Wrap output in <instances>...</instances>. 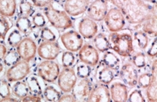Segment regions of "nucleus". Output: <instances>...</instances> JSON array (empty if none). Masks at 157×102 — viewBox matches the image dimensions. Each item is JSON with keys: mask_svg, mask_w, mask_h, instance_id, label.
Instances as JSON below:
<instances>
[{"mask_svg": "<svg viewBox=\"0 0 157 102\" xmlns=\"http://www.w3.org/2000/svg\"><path fill=\"white\" fill-rule=\"evenodd\" d=\"M119 9L130 24H142L153 15H156V4L143 0H109Z\"/></svg>", "mask_w": 157, "mask_h": 102, "instance_id": "nucleus-1", "label": "nucleus"}, {"mask_svg": "<svg viewBox=\"0 0 157 102\" xmlns=\"http://www.w3.org/2000/svg\"><path fill=\"white\" fill-rule=\"evenodd\" d=\"M43 15L51 24L58 30H68L74 27L71 17L64 9L56 7L53 2L43 8Z\"/></svg>", "mask_w": 157, "mask_h": 102, "instance_id": "nucleus-2", "label": "nucleus"}, {"mask_svg": "<svg viewBox=\"0 0 157 102\" xmlns=\"http://www.w3.org/2000/svg\"><path fill=\"white\" fill-rule=\"evenodd\" d=\"M109 39L111 42L112 49L119 56L122 58H128L134 52V39L131 33H112V34L109 35Z\"/></svg>", "mask_w": 157, "mask_h": 102, "instance_id": "nucleus-3", "label": "nucleus"}, {"mask_svg": "<svg viewBox=\"0 0 157 102\" xmlns=\"http://www.w3.org/2000/svg\"><path fill=\"white\" fill-rule=\"evenodd\" d=\"M60 71V67L55 60H43L36 67V74L49 83L57 80Z\"/></svg>", "mask_w": 157, "mask_h": 102, "instance_id": "nucleus-4", "label": "nucleus"}, {"mask_svg": "<svg viewBox=\"0 0 157 102\" xmlns=\"http://www.w3.org/2000/svg\"><path fill=\"white\" fill-rule=\"evenodd\" d=\"M103 20L106 28L111 33L121 31L125 27V18L121 11L116 7L111 8L108 10Z\"/></svg>", "mask_w": 157, "mask_h": 102, "instance_id": "nucleus-5", "label": "nucleus"}, {"mask_svg": "<svg viewBox=\"0 0 157 102\" xmlns=\"http://www.w3.org/2000/svg\"><path fill=\"white\" fill-rule=\"evenodd\" d=\"M31 71V67L29 62L20 60L17 63L10 67L6 71V79L10 82H15L17 81L23 80L29 76Z\"/></svg>", "mask_w": 157, "mask_h": 102, "instance_id": "nucleus-6", "label": "nucleus"}, {"mask_svg": "<svg viewBox=\"0 0 157 102\" xmlns=\"http://www.w3.org/2000/svg\"><path fill=\"white\" fill-rule=\"evenodd\" d=\"M62 46L67 51L78 52L84 45V39L78 31L69 30L59 36Z\"/></svg>", "mask_w": 157, "mask_h": 102, "instance_id": "nucleus-7", "label": "nucleus"}, {"mask_svg": "<svg viewBox=\"0 0 157 102\" xmlns=\"http://www.w3.org/2000/svg\"><path fill=\"white\" fill-rule=\"evenodd\" d=\"M58 86L64 93H70L75 86L78 76L72 67H64L58 76Z\"/></svg>", "mask_w": 157, "mask_h": 102, "instance_id": "nucleus-8", "label": "nucleus"}, {"mask_svg": "<svg viewBox=\"0 0 157 102\" xmlns=\"http://www.w3.org/2000/svg\"><path fill=\"white\" fill-rule=\"evenodd\" d=\"M21 59L30 62L36 57L37 53V46L31 37H25L16 47Z\"/></svg>", "mask_w": 157, "mask_h": 102, "instance_id": "nucleus-9", "label": "nucleus"}, {"mask_svg": "<svg viewBox=\"0 0 157 102\" xmlns=\"http://www.w3.org/2000/svg\"><path fill=\"white\" fill-rule=\"evenodd\" d=\"M108 2L109 0H94L86 11L87 17L96 22L102 21L109 10Z\"/></svg>", "mask_w": 157, "mask_h": 102, "instance_id": "nucleus-10", "label": "nucleus"}, {"mask_svg": "<svg viewBox=\"0 0 157 102\" xmlns=\"http://www.w3.org/2000/svg\"><path fill=\"white\" fill-rule=\"evenodd\" d=\"M62 49L57 41H43L37 47L38 56L43 60H56Z\"/></svg>", "mask_w": 157, "mask_h": 102, "instance_id": "nucleus-11", "label": "nucleus"}, {"mask_svg": "<svg viewBox=\"0 0 157 102\" xmlns=\"http://www.w3.org/2000/svg\"><path fill=\"white\" fill-rule=\"evenodd\" d=\"M80 61L86 64L96 67L100 62V54L93 45L85 43L82 46L78 54Z\"/></svg>", "mask_w": 157, "mask_h": 102, "instance_id": "nucleus-12", "label": "nucleus"}, {"mask_svg": "<svg viewBox=\"0 0 157 102\" xmlns=\"http://www.w3.org/2000/svg\"><path fill=\"white\" fill-rule=\"evenodd\" d=\"M78 33L83 39L90 40L94 39V36L99 33V25L97 22L90 17H84L78 22Z\"/></svg>", "mask_w": 157, "mask_h": 102, "instance_id": "nucleus-13", "label": "nucleus"}, {"mask_svg": "<svg viewBox=\"0 0 157 102\" xmlns=\"http://www.w3.org/2000/svg\"><path fill=\"white\" fill-rule=\"evenodd\" d=\"M93 86L92 82L88 78L78 79L71 93L74 95L76 101H87Z\"/></svg>", "mask_w": 157, "mask_h": 102, "instance_id": "nucleus-14", "label": "nucleus"}, {"mask_svg": "<svg viewBox=\"0 0 157 102\" xmlns=\"http://www.w3.org/2000/svg\"><path fill=\"white\" fill-rule=\"evenodd\" d=\"M90 0H65L63 9L70 17H78L85 13Z\"/></svg>", "mask_w": 157, "mask_h": 102, "instance_id": "nucleus-15", "label": "nucleus"}, {"mask_svg": "<svg viewBox=\"0 0 157 102\" xmlns=\"http://www.w3.org/2000/svg\"><path fill=\"white\" fill-rule=\"evenodd\" d=\"M119 76L126 86L134 87L137 85L138 71L132 63L126 62L120 67Z\"/></svg>", "mask_w": 157, "mask_h": 102, "instance_id": "nucleus-16", "label": "nucleus"}, {"mask_svg": "<svg viewBox=\"0 0 157 102\" xmlns=\"http://www.w3.org/2000/svg\"><path fill=\"white\" fill-rule=\"evenodd\" d=\"M87 101L90 102H110L112 101L108 85L102 83L97 84L93 86L92 90L88 97Z\"/></svg>", "mask_w": 157, "mask_h": 102, "instance_id": "nucleus-17", "label": "nucleus"}, {"mask_svg": "<svg viewBox=\"0 0 157 102\" xmlns=\"http://www.w3.org/2000/svg\"><path fill=\"white\" fill-rule=\"evenodd\" d=\"M110 96L113 101L125 102L128 97L127 86L121 82H114L111 84L109 89Z\"/></svg>", "mask_w": 157, "mask_h": 102, "instance_id": "nucleus-18", "label": "nucleus"}, {"mask_svg": "<svg viewBox=\"0 0 157 102\" xmlns=\"http://www.w3.org/2000/svg\"><path fill=\"white\" fill-rule=\"evenodd\" d=\"M97 66L96 79L97 82L105 85H109L114 80L115 78V74L113 70L105 66L102 61L99 62Z\"/></svg>", "mask_w": 157, "mask_h": 102, "instance_id": "nucleus-19", "label": "nucleus"}, {"mask_svg": "<svg viewBox=\"0 0 157 102\" xmlns=\"http://www.w3.org/2000/svg\"><path fill=\"white\" fill-rule=\"evenodd\" d=\"M17 7V0H0V15L6 17H14Z\"/></svg>", "mask_w": 157, "mask_h": 102, "instance_id": "nucleus-20", "label": "nucleus"}, {"mask_svg": "<svg viewBox=\"0 0 157 102\" xmlns=\"http://www.w3.org/2000/svg\"><path fill=\"white\" fill-rule=\"evenodd\" d=\"M93 39H94V47L98 50V52L104 53V52L109 51V49H112L109 39L104 33H98Z\"/></svg>", "mask_w": 157, "mask_h": 102, "instance_id": "nucleus-21", "label": "nucleus"}, {"mask_svg": "<svg viewBox=\"0 0 157 102\" xmlns=\"http://www.w3.org/2000/svg\"><path fill=\"white\" fill-rule=\"evenodd\" d=\"M15 26L24 36L30 35L33 28L32 20L30 19V17L27 16H19L16 20Z\"/></svg>", "mask_w": 157, "mask_h": 102, "instance_id": "nucleus-22", "label": "nucleus"}, {"mask_svg": "<svg viewBox=\"0 0 157 102\" xmlns=\"http://www.w3.org/2000/svg\"><path fill=\"white\" fill-rule=\"evenodd\" d=\"M102 61L103 62L105 66H107L113 71H118L119 70L121 60L114 52H110V51L104 52Z\"/></svg>", "mask_w": 157, "mask_h": 102, "instance_id": "nucleus-23", "label": "nucleus"}, {"mask_svg": "<svg viewBox=\"0 0 157 102\" xmlns=\"http://www.w3.org/2000/svg\"><path fill=\"white\" fill-rule=\"evenodd\" d=\"M26 83L28 85L30 93L35 95H40L43 94V89L40 84L38 78L35 75H30L27 76Z\"/></svg>", "mask_w": 157, "mask_h": 102, "instance_id": "nucleus-24", "label": "nucleus"}, {"mask_svg": "<svg viewBox=\"0 0 157 102\" xmlns=\"http://www.w3.org/2000/svg\"><path fill=\"white\" fill-rule=\"evenodd\" d=\"M34 7L30 0H20L18 2V17L19 16H27L30 17L33 15Z\"/></svg>", "mask_w": 157, "mask_h": 102, "instance_id": "nucleus-25", "label": "nucleus"}, {"mask_svg": "<svg viewBox=\"0 0 157 102\" xmlns=\"http://www.w3.org/2000/svg\"><path fill=\"white\" fill-rule=\"evenodd\" d=\"M23 39V35L17 28H14L9 31L6 36V42L11 48H16Z\"/></svg>", "mask_w": 157, "mask_h": 102, "instance_id": "nucleus-26", "label": "nucleus"}, {"mask_svg": "<svg viewBox=\"0 0 157 102\" xmlns=\"http://www.w3.org/2000/svg\"><path fill=\"white\" fill-rule=\"evenodd\" d=\"M21 60V57L18 52H17L16 48H10L8 49L4 58H3V63L8 67L13 66L16 63Z\"/></svg>", "mask_w": 157, "mask_h": 102, "instance_id": "nucleus-27", "label": "nucleus"}, {"mask_svg": "<svg viewBox=\"0 0 157 102\" xmlns=\"http://www.w3.org/2000/svg\"><path fill=\"white\" fill-rule=\"evenodd\" d=\"M12 92H13L14 96L19 98L21 101V98L29 95L30 91H29L28 86L26 82H22V80H21L15 82L13 87H12Z\"/></svg>", "mask_w": 157, "mask_h": 102, "instance_id": "nucleus-28", "label": "nucleus"}, {"mask_svg": "<svg viewBox=\"0 0 157 102\" xmlns=\"http://www.w3.org/2000/svg\"><path fill=\"white\" fill-rule=\"evenodd\" d=\"M133 39L137 42L139 49L141 50H145L149 46V37L148 35L146 34L142 30L134 32L132 36Z\"/></svg>", "mask_w": 157, "mask_h": 102, "instance_id": "nucleus-29", "label": "nucleus"}, {"mask_svg": "<svg viewBox=\"0 0 157 102\" xmlns=\"http://www.w3.org/2000/svg\"><path fill=\"white\" fill-rule=\"evenodd\" d=\"M44 99L47 101H59L61 93L53 86H47L43 92Z\"/></svg>", "mask_w": 157, "mask_h": 102, "instance_id": "nucleus-30", "label": "nucleus"}, {"mask_svg": "<svg viewBox=\"0 0 157 102\" xmlns=\"http://www.w3.org/2000/svg\"><path fill=\"white\" fill-rule=\"evenodd\" d=\"M147 35L156 37V15H153L143 23V30Z\"/></svg>", "mask_w": 157, "mask_h": 102, "instance_id": "nucleus-31", "label": "nucleus"}, {"mask_svg": "<svg viewBox=\"0 0 157 102\" xmlns=\"http://www.w3.org/2000/svg\"><path fill=\"white\" fill-rule=\"evenodd\" d=\"M10 20L8 17L0 15V43H3L6 41V36L11 29Z\"/></svg>", "mask_w": 157, "mask_h": 102, "instance_id": "nucleus-32", "label": "nucleus"}, {"mask_svg": "<svg viewBox=\"0 0 157 102\" xmlns=\"http://www.w3.org/2000/svg\"><path fill=\"white\" fill-rule=\"evenodd\" d=\"M40 36L43 41H57L59 35L56 28L52 29L49 27H43L40 32Z\"/></svg>", "mask_w": 157, "mask_h": 102, "instance_id": "nucleus-33", "label": "nucleus"}, {"mask_svg": "<svg viewBox=\"0 0 157 102\" xmlns=\"http://www.w3.org/2000/svg\"><path fill=\"white\" fill-rule=\"evenodd\" d=\"M146 95L148 101H157V77L153 76L151 83L146 89Z\"/></svg>", "mask_w": 157, "mask_h": 102, "instance_id": "nucleus-34", "label": "nucleus"}, {"mask_svg": "<svg viewBox=\"0 0 157 102\" xmlns=\"http://www.w3.org/2000/svg\"><path fill=\"white\" fill-rule=\"evenodd\" d=\"M76 60L75 52L66 51L61 55V63L63 67H72L76 63Z\"/></svg>", "mask_w": 157, "mask_h": 102, "instance_id": "nucleus-35", "label": "nucleus"}, {"mask_svg": "<svg viewBox=\"0 0 157 102\" xmlns=\"http://www.w3.org/2000/svg\"><path fill=\"white\" fill-rule=\"evenodd\" d=\"M93 68L90 65L86 64L81 63L77 65L76 67V75L79 79H84V78H89L92 73Z\"/></svg>", "mask_w": 157, "mask_h": 102, "instance_id": "nucleus-36", "label": "nucleus"}, {"mask_svg": "<svg viewBox=\"0 0 157 102\" xmlns=\"http://www.w3.org/2000/svg\"><path fill=\"white\" fill-rule=\"evenodd\" d=\"M132 64L136 68L142 69L147 67V56L144 52H137L133 55Z\"/></svg>", "mask_w": 157, "mask_h": 102, "instance_id": "nucleus-37", "label": "nucleus"}, {"mask_svg": "<svg viewBox=\"0 0 157 102\" xmlns=\"http://www.w3.org/2000/svg\"><path fill=\"white\" fill-rule=\"evenodd\" d=\"M152 79H153V76H152L151 73L146 72L140 74L138 76V79H137V84L142 89H147L148 86L151 83Z\"/></svg>", "mask_w": 157, "mask_h": 102, "instance_id": "nucleus-38", "label": "nucleus"}, {"mask_svg": "<svg viewBox=\"0 0 157 102\" xmlns=\"http://www.w3.org/2000/svg\"><path fill=\"white\" fill-rule=\"evenodd\" d=\"M32 23L35 27L42 28L46 26V17L41 12H36L32 15Z\"/></svg>", "mask_w": 157, "mask_h": 102, "instance_id": "nucleus-39", "label": "nucleus"}, {"mask_svg": "<svg viewBox=\"0 0 157 102\" xmlns=\"http://www.w3.org/2000/svg\"><path fill=\"white\" fill-rule=\"evenodd\" d=\"M12 90H11L10 84L7 79H0V97L2 98H7L11 96Z\"/></svg>", "mask_w": 157, "mask_h": 102, "instance_id": "nucleus-40", "label": "nucleus"}, {"mask_svg": "<svg viewBox=\"0 0 157 102\" xmlns=\"http://www.w3.org/2000/svg\"><path fill=\"white\" fill-rule=\"evenodd\" d=\"M127 101L129 102H146L147 100L144 97L141 90L134 89L130 93Z\"/></svg>", "mask_w": 157, "mask_h": 102, "instance_id": "nucleus-41", "label": "nucleus"}, {"mask_svg": "<svg viewBox=\"0 0 157 102\" xmlns=\"http://www.w3.org/2000/svg\"><path fill=\"white\" fill-rule=\"evenodd\" d=\"M147 56L149 58H156L157 55V39L156 37H154L153 42L150 44V47H147Z\"/></svg>", "mask_w": 157, "mask_h": 102, "instance_id": "nucleus-42", "label": "nucleus"}, {"mask_svg": "<svg viewBox=\"0 0 157 102\" xmlns=\"http://www.w3.org/2000/svg\"><path fill=\"white\" fill-rule=\"evenodd\" d=\"M33 5L39 9H43L52 2L53 0H30Z\"/></svg>", "mask_w": 157, "mask_h": 102, "instance_id": "nucleus-43", "label": "nucleus"}, {"mask_svg": "<svg viewBox=\"0 0 157 102\" xmlns=\"http://www.w3.org/2000/svg\"><path fill=\"white\" fill-rule=\"evenodd\" d=\"M21 101H43V99L41 98V97L40 95H28L27 96L24 97L23 98L21 99Z\"/></svg>", "mask_w": 157, "mask_h": 102, "instance_id": "nucleus-44", "label": "nucleus"}, {"mask_svg": "<svg viewBox=\"0 0 157 102\" xmlns=\"http://www.w3.org/2000/svg\"><path fill=\"white\" fill-rule=\"evenodd\" d=\"M59 101H76V99L74 97V95L70 92V93H65L63 95H61L60 98H59Z\"/></svg>", "mask_w": 157, "mask_h": 102, "instance_id": "nucleus-45", "label": "nucleus"}, {"mask_svg": "<svg viewBox=\"0 0 157 102\" xmlns=\"http://www.w3.org/2000/svg\"><path fill=\"white\" fill-rule=\"evenodd\" d=\"M7 47L5 46L3 43H0V62L3 60L5 55H6V52H7Z\"/></svg>", "mask_w": 157, "mask_h": 102, "instance_id": "nucleus-46", "label": "nucleus"}, {"mask_svg": "<svg viewBox=\"0 0 157 102\" xmlns=\"http://www.w3.org/2000/svg\"><path fill=\"white\" fill-rule=\"evenodd\" d=\"M20 101V99H16L15 98H12L11 96L0 99V101Z\"/></svg>", "mask_w": 157, "mask_h": 102, "instance_id": "nucleus-47", "label": "nucleus"}, {"mask_svg": "<svg viewBox=\"0 0 157 102\" xmlns=\"http://www.w3.org/2000/svg\"><path fill=\"white\" fill-rule=\"evenodd\" d=\"M143 1L146 2L150 3V4H156V0H143Z\"/></svg>", "mask_w": 157, "mask_h": 102, "instance_id": "nucleus-48", "label": "nucleus"}, {"mask_svg": "<svg viewBox=\"0 0 157 102\" xmlns=\"http://www.w3.org/2000/svg\"><path fill=\"white\" fill-rule=\"evenodd\" d=\"M3 69H4V67H3V64L0 62V75H1V73H2Z\"/></svg>", "mask_w": 157, "mask_h": 102, "instance_id": "nucleus-49", "label": "nucleus"}, {"mask_svg": "<svg viewBox=\"0 0 157 102\" xmlns=\"http://www.w3.org/2000/svg\"><path fill=\"white\" fill-rule=\"evenodd\" d=\"M59 1L61 2H65V0H59ZM90 1H91V0H90Z\"/></svg>", "mask_w": 157, "mask_h": 102, "instance_id": "nucleus-50", "label": "nucleus"}]
</instances>
